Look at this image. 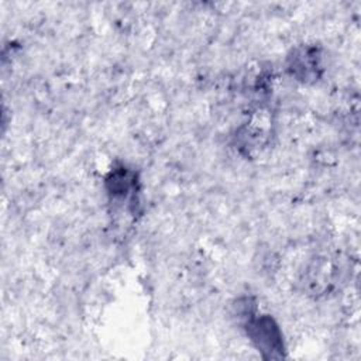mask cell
Listing matches in <instances>:
<instances>
[{
  "label": "cell",
  "instance_id": "obj_1",
  "mask_svg": "<svg viewBox=\"0 0 361 361\" xmlns=\"http://www.w3.org/2000/svg\"><path fill=\"white\" fill-rule=\"evenodd\" d=\"M245 330L264 358H281L285 355L282 333L271 316L262 314L254 317L251 312H248Z\"/></svg>",
  "mask_w": 361,
  "mask_h": 361
},
{
  "label": "cell",
  "instance_id": "obj_2",
  "mask_svg": "<svg viewBox=\"0 0 361 361\" xmlns=\"http://www.w3.org/2000/svg\"><path fill=\"white\" fill-rule=\"evenodd\" d=\"M320 69V56L317 48L306 47L296 49L292 56H289V71L299 80L316 79Z\"/></svg>",
  "mask_w": 361,
  "mask_h": 361
}]
</instances>
